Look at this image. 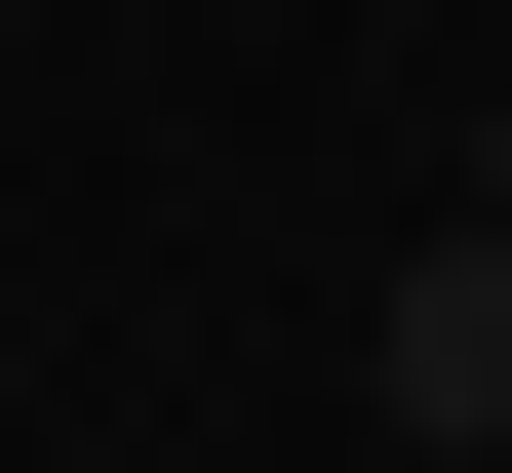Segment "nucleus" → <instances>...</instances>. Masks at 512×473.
Returning a JSON list of instances; mask_svg holds the SVG:
<instances>
[{
	"label": "nucleus",
	"mask_w": 512,
	"mask_h": 473,
	"mask_svg": "<svg viewBox=\"0 0 512 473\" xmlns=\"http://www.w3.org/2000/svg\"><path fill=\"white\" fill-rule=\"evenodd\" d=\"M355 395H394V473H512V198H473V237H394Z\"/></svg>",
	"instance_id": "obj_1"
},
{
	"label": "nucleus",
	"mask_w": 512,
	"mask_h": 473,
	"mask_svg": "<svg viewBox=\"0 0 512 473\" xmlns=\"http://www.w3.org/2000/svg\"><path fill=\"white\" fill-rule=\"evenodd\" d=\"M473 198H512V79H473Z\"/></svg>",
	"instance_id": "obj_2"
},
{
	"label": "nucleus",
	"mask_w": 512,
	"mask_h": 473,
	"mask_svg": "<svg viewBox=\"0 0 512 473\" xmlns=\"http://www.w3.org/2000/svg\"><path fill=\"white\" fill-rule=\"evenodd\" d=\"M0 40H40V0H0Z\"/></svg>",
	"instance_id": "obj_3"
}]
</instances>
